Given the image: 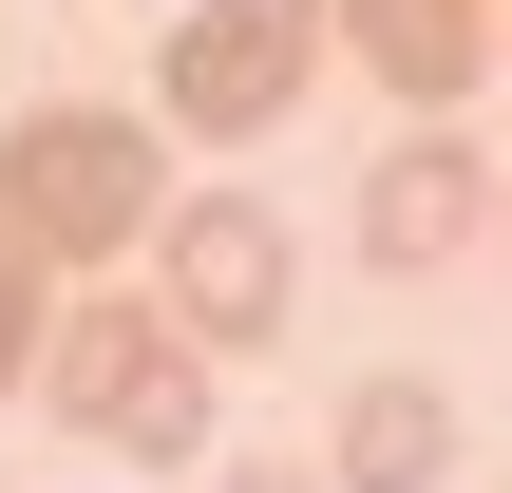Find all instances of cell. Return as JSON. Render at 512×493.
<instances>
[{
  "mask_svg": "<svg viewBox=\"0 0 512 493\" xmlns=\"http://www.w3.org/2000/svg\"><path fill=\"white\" fill-rule=\"evenodd\" d=\"M19 399H57L76 437H114L133 475H190L209 456V342L171 323V304H133V285H57L38 304V361H19Z\"/></svg>",
  "mask_w": 512,
  "mask_h": 493,
  "instance_id": "cell-1",
  "label": "cell"
},
{
  "mask_svg": "<svg viewBox=\"0 0 512 493\" xmlns=\"http://www.w3.org/2000/svg\"><path fill=\"white\" fill-rule=\"evenodd\" d=\"M152 209H171L152 114L57 95V114H19V133H0V247H38L57 285H76V266H133V247H152Z\"/></svg>",
  "mask_w": 512,
  "mask_h": 493,
  "instance_id": "cell-2",
  "label": "cell"
},
{
  "mask_svg": "<svg viewBox=\"0 0 512 493\" xmlns=\"http://www.w3.org/2000/svg\"><path fill=\"white\" fill-rule=\"evenodd\" d=\"M304 76H323V0H171V38H152V95H171V133H209V152L285 133Z\"/></svg>",
  "mask_w": 512,
  "mask_h": 493,
  "instance_id": "cell-3",
  "label": "cell"
},
{
  "mask_svg": "<svg viewBox=\"0 0 512 493\" xmlns=\"http://www.w3.org/2000/svg\"><path fill=\"white\" fill-rule=\"evenodd\" d=\"M152 304H171L209 361L285 342V209H247V190H171V209H152Z\"/></svg>",
  "mask_w": 512,
  "mask_h": 493,
  "instance_id": "cell-4",
  "label": "cell"
},
{
  "mask_svg": "<svg viewBox=\"0 0 512 493\" xmlns=\"http://www.w3.org/2000/svg\"><path fill=\"white\" fill-rule=\"evenodd\" d=\"M456 247H494V171H475L456 114H418V133L361 171V266H456Z\"/></svg>",
  "mask_w": 512,
  "mask_h": 493,
  "instance_id": "cell-5",
  "label": "cell"
},
{
  "mask_svg": "<svg viewBox=\"0 0 512 493\" xmlns=\"http://www.w3.org/2000/svg\"><path fill=\"white\" fill-rule=\"evenodd\" d=\"M323 38H361V76L399 114H475L494 95V0H323Z\"/></svg>",
  "mask_w": 512,
  "mask_h": 493,
  "instance_id": "cell-6",
  "label": "cell"
},
{
  "mask_svg": "<svg viewBox=\"0 0 512 493\" xmlns=\"http://www.w3.org/2000/svg\"><path fill=\"white\" fill-rule=\"evenodd\" d=\"M323 475H342V493H437V475H456V399H437V380H342Z\"/></svg>",
  "mask_w": 512,
  "mask_h": 493,
  "instance_id": "cell-7",
  "label": "cell"
},
{
  "mask_svg": "<svg viewBox=\"0 0 512 493\" xmlns=\"http://www.w3.org/2000/svg\"><path fill=\"white\" fill-rule=\"evenodd\" d=\"M38 304H57V266H38V247H0V399H19V361H38Z\"/></svg>",
  "mask_w": 512,
  "mask_h": 493,
  "instance_id": "cell-8",
  "label": "cell"
},
{
  "mask_svg": "<svg viewBox=\"0 0 512 493\" xmlns=\"http://www.w3.org/2000/svg\"><path fill=\"white\" fill-rule=\"evenodd\" d=\"M209 493H342V475H285V456H228Z\"/></svg>",
  "mask_w": 512,
  "mask_h": 493,
  "instance_id": "cell-9",
  "label": "cell"
},
{
  "mask_svg": "<svg viewBox=\"0 0 512 493\" xmlns=\"http://www.w3.org/2000/svg\"><path fill=\"white\" fill-rule=\"evenodd\" d=\"M494 247H512V171H494Z\"/></svg>",
  "mask_w": 512,
  "mask_h": 493,
  "instance_id": "cell-10",
  "label": "cell"
},
{
  "mask_svg": "<svg viewBox=\"0 0 512 493\" xmlns=\"http://www.w3.org/2000/svg\"><path fill=\"white\" fill-rule=\"evenodd\" d=\"M494 76H512V0H494Z\"/></svg>",
  "mask_w": 512,
  "mask_h": 493,
  "instance_id": "cell-11",
  "label": "cell"
}]
</instances>
